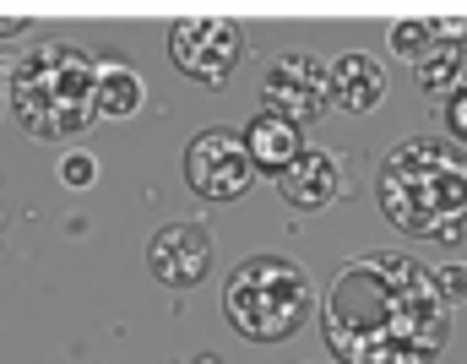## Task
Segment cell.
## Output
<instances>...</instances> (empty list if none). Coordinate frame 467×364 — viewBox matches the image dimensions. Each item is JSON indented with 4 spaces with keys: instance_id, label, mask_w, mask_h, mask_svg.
I'll return each instance as SVG.
<instances>
[{
    "instance_id": "7a4b0ae2",
    "label": "cell",
    "mask_w": 467,
    "mask_h": 364,
    "mask_svg": "<svg viewBox=\"0 0 467 364\" xmlns=\"http://www.w3.org/2000/svg\"><path fill=\"white\" fill-rule=\"evenodd\" d=\"M375 202L413 240H457L467 224V152L446 136H402L375 174Z\"/></svg>"
},
{
    "instance_id": "7c38bea8",
    "label": "cell",
    "mask_w": 467,
    "mask_h": 364,
    "mask_svg": "<svg viewBox=\"0 0 467 364\" xmlns=\"http://www.w3.org/2000/svg\"><path fill=\"white\" fill-rule=\"evenodd\" d=\"M419 82L430 93H462L467 88V44H430L419 60H413Z\"/></svg>"
},
{
    "instance_id": "ffe728a7",
    "label": "cell",
    "mask_w": 467,
    "mask_h": 364,
    "mask_svg": "<svg viewBox=\"0 0 467 364\" xmlns=\"http://www.w3.org/2000/svg\"><path fill=\"white\" fill-rule=\"evenodd\" d=\"M0 109H5V82H0Z\"/></svg>"
},
{
    "instance_id": "30bf717a",
    "label": "cell",
    "mask_w": 467,
    "mask_h": 364,
    "mask_svg": "<svg viewBox=\"0 0 467 364\" xmlns=\"http://www.w3.org/2000/svg\"><path fill=\"white\" fill-rule=\"evenodd\" d=\"M239 147H244V158H250V169L255 174H283L299 152H305V136H299V125H288V120H277V115H255V120L239 130Z\"/></svg>"
},
{
    "instance_id": "e0dca14e",
    "label": "cell",
    "mask_w": 467,
    "mask_h": 364,
    "mask_svg": "<svg viewBox=\"0 0 467 364\" xmlns=\"http://www.w3.org/2000/svg\"><path fill=\"white\" fill-rule=\"evenodd\" d=\"M435 283H441L446 305H457V299H467V266H446V272H435Z\"/></svg>"
},
{
    "instance_id": "52a82bcc",
    "label": "cell",
    "mask_w": 467,
    "mask_h": 364,
    "mask_svg": "<svg viewBox=\"0 0 467 364\" xmlns=\"http://www.w3.org/2000/svg\"><path fill=\"white\" fill-rule=\"evenodd\" d=\"M261 104H266V115H277V120L305 125L332 104V77H327V66H321L316 55L288 49V55L272 60V71H266V82H261Z\"/></svg>"
},
{
    "instance_id": "4fadbf2b",
    "label": "cell",
    "mask_w": 467,
    "mask_h": 364,
    "mask_svg": "<svg viewBox=\"0 0 467 364\" xmlns=\"http://www.w3.org/2000/svg\"><path fill=\"white\" fill-rule=\"evenodd\" d=\"M141 109V82L130 66H104L99 71V88H93V115L104 120H130Z\"/></svg>"
},
{
    "instance_id": "5b68a950",
    "label": "cell",
    "mask_w": 467,
    "mask_h": 364,
    "mask_svg": "<svg viewBox=\"0 0 467 364\" xmlns=\"http://www.w3.org/2000/svg\"><path fill=\"white\" fill-rule=\"evenodd\" d=\"M169 55H174V66H180L191 82L223 88L234 77V66L244 60V27H239L234 16H218V11H207V16H180V22L169 27Z\"/></svg>"
},
{
    "instance_id": "3957f363",
    "label": "cell",
    "mask_w": 467,
    "mask_h": 364,
    "mask_svg": "<svg viewBox=\"0 0 467 364\" xmlns=\"http://www.w3.org/2000/svg\"><path fill=\"white\" fill-rule=\"evenodd\" d=\"M5 104L16 125L38 141H66L82 136L93 115V88H99V60L82 44L66 38H33L11 71H0Z\"/></svg>"
},
{
    "instance_id": "6da1fadb",
    "label": "cell",
    "mask_w": 467,
    "mask_h": 364,
    "mask_svg": "<svg viewBox=\"0 0 467 364\" xmlns=\"http://www.w3.org/2000/svg\"><path fill=\"white\" fill-rule=\"evenodd\" d=\"M321 338L337 364H435L451 343V305L424 261L369 250L332 277Z\"/></svg>"
},
{
    "instance_id": "277c9868",
    "label": "cell",
    "mask_w": 467,
    "mask_h": 364,
    "mask_svg": "<svg viewBox=\"0 0 467 364\" xmlns=\"http://www.w3.org/2000/svg\"><path fill=\"white\" fill-rule=\"evenodd\" d=\"M316 310V283L294 255L255 250L223 283V316L244 343H288Z\"/></svg>"
},
{
    "instance_id": "9a60e30c",
    "label": "cell",
    "mask_w": 467,
    "mask_h": 364,
    "mask_svg": "<svg viewBox=\"0 0 467 364\" xmlns=\"http://www.w3.org/2000/svg\"><path fill=\"white\" fill-rule=\"evenodd\" d=\"M430 44H467V16H424Z\"/></svg>"
},
{
    "instance_id": "8fae6325",
    "label": "cell",
    "mask_w": 467,
    "mask_h": 364,
    "mask_svg": "<svg viewBox=\"0 0 467 364\" xmlns=\"http://www.w3.org/2000/svg\"><path fill=\"white\" fill-rule=\"evenodd\" d=\"M327 77H332V104L348 115H369L386 99V66L364 49H348L337 66H327Z\"/></svg>"
},
{
    "instance_id": "5bb4252c",
    "label": "cell",
    "mask_w": 467,
    "mask_h": 364,
    "mask_svg": "<svg viewBox=\"0 0 467 364\" xmlns=\"http://www.w3.org/2000/svg\"><path fill=\"white\" fill-rule=\"evenodd\" d=\"M430 49V33H424V22H391V55H402V60H419Z\"/></svg>"
},
{
    "instance_id": "ac0fdd59",
    "label": "cell",
    "mask_w": 467,
    "mask_h": 364,
    "mask_svg": "<svg viewBox=\"0 0 467 364\" xmlns=\"http://www.w3.org/2000/svg\"><path fill=\"white\" fill-rule=\"evenodd\" d=\"M446 125H451V141H467V88L446 99Z\"/></svg>"
},
{
    "instance_id": "ba28073f",
    "label": "cell",
    "mask_w": 467,
    "mask_h": 364,
    "mask_svg": "<svg viewBox=\"0 0 467 364\" xmlns=\"http://www.w3.org/2000/svg\"><path fill=\"white\" fill-rule=\"evenodd\" d=\"M147 272L163 288H196L213 272V234L202 224H169L147 240Z\"/></svg>"
},
{
    "instance_id": "d6986e66",
    "label": "cell",
    "mask_w": 467,
    "mask_h": 364,
    "mask_svg": "<svg viewBox=\"0 0 467 364\" xmlns=\"http://www.w3.org/2000/svg\"><path fill=\"white\" fill-rule=\"evenodd\" d=\"M27 27V16H0V38H16Z\"/></svg>"
},
{
    "instance_id": "2e32d148",
    "label": "cell",
    "mask_w": 467,
    "mask_h": 364,
    "mask_svg": "<svg viewBox=\"0 0 467 364\" xmlns=\"http://www.w3.org/2000/svg\"><path fill=\"white\" fill-rule=\"evenodd\" d=\"M93 169H99V163H93V158H88V152H71V158H66V163H60V180H66V185H77V191H82V185H93Z\"/></svg>"
},
{
    "instance_id": "9c48e42d",
    "label": "cell",
    "mask_w": 467,
    "mask_h": 364,
    "mask_svg": "<svg viewBox=\"0 0 467 364\" xmlns=\"http://www.w3.org/2000/svg\"><path fill=\"white\" fill-rule=\"evenodd\" d=\"M277 191L288 207L299 213H327L337 196H343V158L327 152V147H305L283 174H277Z\"/></svg>"
},
{
    "instance_id": "8992f818",
    "label": "cell",
    "mask_w": 467,
    "mask_h": 364,
    "mask_svg": "<svg viewBox=\"0 0 467 364\" xmlns=\"http://www.w3.org/2000/svg\"><path fill=\"white\" fill-rule=\"evenodd\" d=\"M185 185L207 202H239L250 185H255V169L239 147V136L223 130V125H207L191 136L185 147Z\"/></svg>"
}]
</instances>
